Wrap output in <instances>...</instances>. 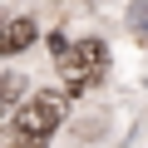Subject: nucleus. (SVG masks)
<instances>
[{
	"instance_id": "1",
	"label": "nucleus",
	"mask_w": 148,
	"mask_h": 148,
	"mask_svg": "<svg viewBox=\"0 0 148 148\" xmlns=\"http://www.w3.org/2000/svg\"><path fill=\"white\" fill-rule=\"evenodd\" d=\"M64 109H69V99L54 94V89L30 94V104L15 109V138H25V143H45V138L64 123Z\"/></svg>"
},
{
	"instance_id": "2",
	"label": "nucleus",
	"mask_w": 148,
	"mask_h": 148,
	"mask_svg": "<svg viewBox=\"0 0 148 148\" xmlns=\"http://www.w3.org/2000/svg\"><path fill=\"white\" fill-rule=\"evenodd\" d=\"M104 69H109V45H104V40H79V45L64 40V49H59V74H64L69 89H89Z\"/></svg>"
},
{
	"instance_id": "3",
	"label": "nucleus",
	"mask_w": 148,
	"mask_h": 148,
	"mask_svg": "<svg viewBox=\"0 0 148 148\" xmlns=\"http://www.w3.org/2000/svg\"><path fill=\"white\" fill-rule=\"evenodd\" d=\"M30 45H35V20H30V15L0 25V54H20V49H30Z\"/></svg>"
},
{
	"instance_id": "4",
	"label": "nucleus",
	"mask_w": 148,
	"mask_h": 148,
	"mask_svg": "<svg viewBox=\"0 0 148 148\" xmlns=\"http://www.w3.org/2000/svg\"><path fill=\"white\" fill-rule=\"evenodd\" d=\"M20 94H25V79H20V74H0V114L15 109V104H20Z\"/></svg>"
},
{
	"instance_id": "5",
	"label": "nucleus",
	"mask_w": 148,
	"mask_h": 148,
	"mask_svg": "<svg viewBox=\"0 0 148 148\" xmlns=\"http://www.w3.org/2000/svg\"><path fill=\"white\" fill-rule=\"evenodd\" d=\"M0 25H5V15H0Z\"/></svg>"
}]
</instances>
